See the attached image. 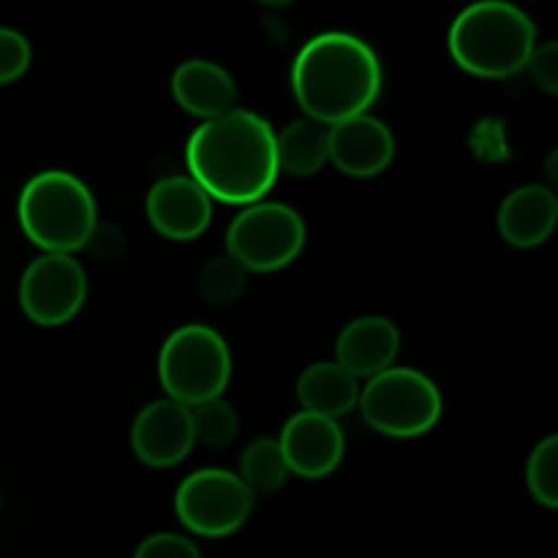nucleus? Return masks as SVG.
<instances>
[{"label": "nucleus", "mask_w": 558, "mask_h": 558, "mask_svg": "<svg viewBox=\"0 0 558 558\" xmlns=\"http://www.w3.org/2000/svg\"><path fill=\"white\" fill-rule=\"evenodd\" d=\"M189 178L210 199L227 205H256L278 180L276 131L262 114L234 109L207 120L185 145Z\"/></svg>", "instance_id": "f257e3e1"}, {"label": "nucleus", "mask_w": 558, "mask_h": 558, "mask_svg": "<svg viewBox=\"0 0 558 558\" xmlns=\"http://www.w3.org/2000/svg\"><path fill=\"white\" fill-rule=\"evenodd\" d=\"M381 90V63L371 44L352 33L330 31L303 44L292 63V93L305 118L343 123L368 114Z\"/></svg>", "instance_id": "f03ea898"}, {"label": "nucleus", "mask_w": 558, "mask_h": 558, "mask_svg": "<svg viewBox=\"0 0 558 558\" xmlns=\"http://www.w3.org/2000/svg\"><path fill=\"white\" fill-rule=\"evenodd\" d=\"M447 47L469 74L505 80L526 69L537 47V25L507 0H480L456 16Z\"/></svg>", "instance_id": "7ed1b4c3"}, {"label": "nucleus", "mask_w": 558, "mask_h": 558, "mask_svg": "<svg viewBox=\"0 0 558 558\" xmlns=\"http://www.w3.org/2000/svg\"><path fill=\"white\" fill-rule=\"evenodd\" d=\"M25 238L44 254H65L85 248L98 223L96 199L76 174L63 169L38 172L25 183L16 205Z\"/></svg>", "instance_id": "20e7f679"}, {"label": "nucleus", "mask_w": 558, "mask_h": 558, "mask_svg": "<svg viewBox=\"0 0 558 558\" xmlns=\"http://www.w3.org/2000/svg\"><path fill=\"white\" fill-rule=\"evenodd\" d=\"M158 379L169 401L194 409L221 398L232 379V352L207 325H183L163 341Z\"/></svg>", "instance_id": "39448f33"}, {"label": "nucleus", "mask_w": 558, "mask_h": 558, "mask_svg": "<svg viewBox=\"0 0 558 558\" xmlns=\"http://www.w3.org/2000/svg\"><path fill=\"white\" fill-rule=\"evenodd\" d=\"M365 423L390 439H417L441 417V392L414 368L381 371L360 390L357 401Z\"/></svg>", "instance_id": "423d86ee"}, {"label": "nucleus", "mask_w": 558, "mask_h": 558, "mask_svg": "<svg viewBox=\"0 0 558 558\" xmlns=\"http://www.w3.org/2000/svg\"><path fill=\"white\" fill-rule=\"evenodd\" d=\"M305 245V223L281 202L248 205L227 229V256L245 272H272L292 265Z\"/></svg>", "instance_id": "0eeeda50"}, {"label": "nucleus", "mask_w": 558, "mask_h": 558, "mask_svg": "<svg viewBox=\"0 0 558 558\" xmlns=\"http://www.w3.org/2000/svg\"><path fill=\"white\" fill-rule=\"evenodd\" d=\"M254 494L227 469H199L180 483L174 512L189 532L199 537H229L248 521Z\"/></svg>", "instance_id": "6e6552de"}, {"label": "nucleus", "mask_w": 558, "mask_h": 558, "mask_svg": "<svg viewBox=\"0 0 558 558\" xmlns=\"http://www.w3.org/2000/svg\"><path fill=\"white\" fill-rule=\"evenodd\" d=\"M87 298L85 267L65 254H44L27 265L20 281V305L38 327H60L74 319Z\"/></svg>", "instance_id": "1a4fd4ad"}, {"label": "nucleus", "mask_w": 558, "mask_h": 558, "mask_svg": "<svg viewBox=\"0 0 558 558\" xmlns=\"http://www.w3.org/2000/svg\"><path fill=\"white\" fill-rule=\"evenodd\" d=\"M194 423H191V409L178 401H153L136 414L134 428H131V447L134 456L145 466L169 469L178 466L194 450Z\"/></svg>", "instance_id": "9d476101"}, {"label": "nucleus", "mask_w": 558, "mask_h": 558, "mask_svg": "<svg viewBox=\"0 0 558 558\" xmlns=\"http://www.w3.org/2000/svg\"><path fill=\"white\" fill-rule=\"evenodd\" d=\"M145 210L153 229L174 243L196 240L213 221V199L189 174L158 180L147 194Z\"/></svg>", "instance_id": "9b49d317"}, {"label": "nucleus", "mask_w": 558, "mask_h": 558, "mask_svg": "<svg viewBox=\"0 0 558 558\" xmlns=\"http://www.w3.org/2000/svg\"><path fill=\"white\" fill-rule=\"evenodd\" d=\"M278 445H281L289 474H298L303 480H322L336 472L347 450L341 425L336 420L308 412L294 414L283 425Z\"/></svg>", "instance_id": "f8f14e48"}, {"label": "nucleus", "mask_w": 558, "mask_h": 558, "mask_svg": "<svg viewBox=\"0 0 558 558\" xmlns=\"http://www.w3.org/2000/svg\"><path fill=\"white\" fill-rule=\"evenodd\" d=\"M392 158V131L374 114H357L330 129V161L347 178H376L390 167Z\"/></svg>", "instance_id": "ddd939ff"}, {"label": "nucleus", "mask_w": 558, "mask_h": 558, "mask_svg": "<svg viewBox=\"0 0 558 558\" xmlns=\"http://www.w3.org/2000/svg\"><path fill=\"white\" fill-rule=\"evenodd\" d=\"M401 349L398 327L385 316H360L349 322L336 341V363L354 379H374L392 368Z\"/></svg>", "instance_id": "4468645a"}, {"label": "nucleus", "mask_w": 558, "mask_h": 558, "mask_svg": "<svg viewBox=\"0 0 558 558\" xmlns=\"http://www.w3.org/2000/svg\"><path fill=\"white\" fill-rule=\"evenodd\" d=\"M172 96L194 118L216 120L238 109V85L232 74L213 60H185L172 74Z\"/></svg>", "instance_id": "2eb2a0df"}, {"label": "nucleus", "mask_w": 558, "mask_h": 558, "mask_svg": "<svg viewBox=\"0 0 558 558\" xmlns=\"http://www.w3.org/2000/svg\"><path fill=\"white\" fill-rule=\"evenodd\" d=\"M558 199L548 185H521L499 207V232L515 248H537L554 234Z\"/></svg>", "instance_id": "dca6fc26"}, {"label": "nucleus", "mask_w": 558, "mask_h": 558, "mask_svg": "<svg viewBox=\"0 0 558 558\" xmlns=\"http://www.w3.org/2000/svg\"><path fill=\"white\" fill-rule=\"evenodd\" d=\"M298 401L303 412L336 420L352 412L360 401V381L332 363H314L300 374Z\"/></svg>", "instance_id": "f3484780"}, {"label": "nucleus", "mask_w": 558, "mask_h": 558, "mask_svg": "<svg viewBox=\"0 0 558 558\" xmlns=\"http://www.w3.org/2000/svg\"><path fill=\"white\" fill-rule=\"evenodd\" d=\"M278 172L292 178H311L330 161V129L311 118L292 120L276 134Z\"/></svg>", "instance_id": "a211bd4d"}, {"label": "nucleus", "mask_w": 558, "mask_h": 558, "mask_svg": "<svg viewBox=\"0 0 558 558\" xmlns=\"http://www.w3.org/2000/svg\"><path fill=\"white\" fill-rule=\"evenodd\" d=\"M240 480L245 488L256 496L276 494L283 488L289 477V466L283 461V452L278 439L272 436H259L245 447L243 458H240Z\"/></svg>", "instance_id": "6ab92c4d"}, {"label": "nucleus", "mask_w": 558, "mask_h": 558, "mask_svg": "<svg viewBox=\"0 0 558 558\" xmlns=\"http://www.w3.org/2000/svg\"><path fill=\"white\" fill-rule=\"evenodd\" d=\"M191 423H194V439L205 447L232 445L240 430L238 412L223 398H213L191 409Z\"/></svg>", "instance_id": "aec40b11"}, {"label": "nucleus", "mask_w": 558, "mask_h": 558, "mask_svg": "<svg viewBox=\"0 0 558 558\" xmlns=\"http://www.w3.org/2000/svg\"><path fill=\"white\" fill-rule=\"evenodd\" d=\"M529 494L537 505L556 510L558 507V439L548 436L534 447L526 463Z\"/></svg>", "instance_id": "412c9836"}, {"label": "nucleus", "mask_w": 558, "mask_h": 558, "mask_svg": "<svg viewBox=\"0 0 558 558\" xmlns=\"http://www.w3.org/2000/svg\"><path fill=\"white\" fill-rule=\"evenodd\" d=\"M248 272L232 256H216L199 272V294L213 305H229L243 294Z\"/></svg>", "instance_id": "4be33fe9"}, {"label": "nucleus", "mask_w": 558, "mask_h": 558, "mask_svg": "<svg viewBox=\"0 0 558 558\" xmlns=\"http://www.w3.org/2000/svg\"><path fill=\"white\" fill-rule=\"evenodd\" d=\"M31 65V44L14 27H0V85L20 80Z\"/></svg>", "instance_id": "5701e85b"}, {"label": "nucleus", "mask_w": 558, "mask_h": 558, "mask_svg": "<svg viewBox=\"0 0 558 558\" xmlns=\"http://www.w3.org/2000/svg\"><path fill=\"white\" fill-rule=\"evenodd\" d=\"M134 558H202V554L189 537H183V534L161 532L147 537L145 543L136 548Z\"/></svg>", "instance_id": "b1692460"}, {"label": "nucleus", "mask_w": 558, "mask_h": 558, "mask_svg": "<svg viewBox=\"0 0 558 558\" xmlns=\"http://www.w3.org/2000/svg\"><path fill=\"white\" fill-rule=\"evenodd\" d=\"M532 80L543 87L548 96H556L558 93V44L548 41L543 47H534L532 58L526 63Z\"/></svg>", "instance_id": "393cba45"}, {"label": "nucleus", "mask_w": 558, "mask_h": 558, "mask_svg": "<svg viewBox=\"0 0 558 558\" xmlns=\"http://www.w3.org/2000/svg\"><path fill=\"white\" fill-rule=\"evenodd\" d=\"M85 248H90V254L98 256V259H114V256L123 254L125 238H123V232L114 227V223L98 221Z\"/></svg>", "instance_id": "a878e982"}]
</instances>
